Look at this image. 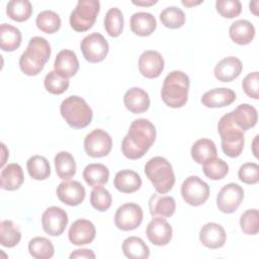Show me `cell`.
I'll return each mask as SVG.
<instances>
[{
    "label": "cell",
    "instance_id": "1",
    "mask_svg": "<svg viewBox=\"0 0 259 259\" xmlns=\"http://www.w3.org/2000/svg\"><path fill=\"white\" fill-rule=\"evenodd\" d=\"M156 140V127L146 118L135 119L121 143V152L130 160L141 159Z\"/></svg>",
    "mask_w": 259,
    "mask_h": 259
},
{
    "label": "cell",
    "instance_id": "2",
    "mask_svg": "<svg viewBox=\"0 0 259 259\" xmlns=\"http://www.w3.org/2000/svg\"><path fill=\"white\" fill-rule=\"evenodd\" d=\"M51 52V46L45 37H31L19 58V68L22 73L27 76L38 75L49 61Z\"/></svg>",
    "mask_w": 259,
    "mask_h": 259
},
{
    "label": "cell",
    "instance_id": "3",
    "mask_svg": "<svg viewBox=\"0 0 259 259\" xmlns=\"http://www.w3.org/2000/svg\"><path fill=\"white\" fill-rule=\"evenodd\" d=\"M189 77L182 71L174 70L164 79L161 89L163 102L172 108H179L186 104L189 91Z\"/></svg>",
    "mask_w": 259,
    "mask_h": 259
},
{
    "label": "cell",
    "instance_id": "4",
    "mask_svg": "<svg viewBox=\"0 0 259 259\" xmlns=\"http://www.w3.org/2000/svg\"><path fill=\"white\" fill-rule=\"evenodd\" d=\"M218 132L221 137L222 150L230 158L239 157L244 149V132L236 125L231 112L223 115L218 123Z\"/></svg>",
    "mask_w": 259,
    "mask_h": 259
},
{
    "label": "cell",
    "instance_id": "5",
    "mask_svg": "<svg viewBox=\"0 0 259 259\" xmlns=\"http://www.w3.org/2000/svg\"><path fill=\"white\" fill-rule=\"evenodd\" d=\"M144 171L158 193L165 194L173 188L175 174L167 159L160 156L151 158L146 163Z\"/></svg>",
    "mask_w": 259,
    "mask_h": 259
},
{
    "label": "cell",
    "instance_id": "6",
    "mask_svg": "<svg viewBox=\"0 0 259 259\" xmlns=\"http://www.w3.org/2000/svg\"><path fill=\"white\" fill-rule=\"evenodd\" d=\"M60 112L65 121L73 128H84L90 124L93 112L82 97L71 95L65 98L60 105Z\"/></svg>",
    "mask_w": 259,
    "mask_h": 259
},
{
    "label": "cell",
    "instance_id": "7",
    "mask_svg": "<svg viewBox=\"0 0 259 259\" xmlns=\"http://www.w3.org/2000/svg\"><path fill=\"white\" fill-rule=\"evenodd\" d=\"M100 10V3L98 0H80L78 1L75 9L70 15L71 27L78 31L83 32L90 29Z\"/></svg>",
    "mask_w": 259,
    "mask_h": 259
},
{
    "label": "cell",
    "instance_id": "8",
    "mask_svg": "<svg viewBox=\"0 0 259 259\" xmlns=\"http://www.w3.org/2000/svg\"><path fill=\"white\" fill-rule=\"evenodd\" d=\"M181 195L186 203L192 206L203 204L209 196V186L198 176L187 177L181 185Z\"/></svg>",
    "mask_w": 259,
    "mask_h": 259
},
{
    "label": "cell",
    "instance_id": "9",
    "mask_svg": "<svg viewBox=\"0 0 259 259\" xmlns=\"http://www.w3.org/2000/svg\"><path fill=\"white\" fill-rule=\"evenodd\" d=\"M80 48L83 57L89 63H99L103 61L109 51L107 40L98 32H92L86 35L81 40Z\"/></svg>",
    "mask_w": 259,
    "mask_h": 259
},
{
    "label": "cell",
    "instance_id": "10",
    "mask_svg": "<svg viewBox=\"0 0 259 259\" xmlns=\"http://www.w3.org/2000/svg\"><path fill=\"white\" fill-rule=\"evenodd\" d=\"M112 148V139L110 135L101 130L95 128L86 135L84 139V150L92 158H101L107 156Z\"/></svg>",
    "mask_w": 259,
    "mask_h": 259
},
{
    "label": "cell",
    "instance_id": "11",
    "mask_svg": "<svg viewBox=\"0 0 259 259\" xmlns=\"http://www.w3.org/2000/svg\"><path fill=\"white\" fill-rule=\"evenodd\" d=\"M143 209L134 202L121 204L115 211L114 224L117 229L127 232L136 230L143 222Z\"/></svg>",
    "mask_w": 259,
    "mask_h": 259
},
{
    "label": "cell",
    "instance_id": "12",
    "mask_svg": "<svg viewBox=\"0 0 259 259\" xmlns=\"http://www.w3.org/2000/svg\"><path fill=\"white\" fill-rule=\"evenodd\" d=\"M244 199V190L237 183H229L217 195V206L224 213H233Z\"/></svg>",
    "mask_w": 259,
    "mask_h": 259
},
{
    "label": "cell",
    "instance_id": "13",
    "mask_svg": "<svg viewBox=\"0 0 259 259\" xmlns=\"http://www.w3.org/2000/svg\"><path fill=\"white\" fill-rule=\"evenodd\" d=\"M69 219L66 210L59 206H50L41 214L44 231L53 237L62 235L68 225Z\"/></svg>",
    "mask_w": 259,
    "mask_h": 259
},
{
    "label": "cell",
    "instance_id": "14",
    "mask_svg": "<svg viewBox=\"0 0 259 259\" xmlns=\"http://www.w3.org/2000/svg\"><path fill=\"white\" fill-rule=\"evenodd\" d=\"M172 227L162 217H153L146 229L148 240L156 246H165L172 239Z\"/></svg>",
    "mask_w": 259,
    "mask_h": 259
},
{
    "label": "cell",
    "instance_id": "15",
    "mask_svg": "<svg viewBox=\"0 0 259 259\" xmlns=\"http://www.w3.org/2000/svg\"><path fill=\"white\" fill-rule=\"evenodd\" d=\"M57 196L65 204L76 206L81 204L86 195L84 186L75 180H64L57 187Z\"/></svg>",
    "mask_w": 259,
    "mask_h": 259
},
{
    "label": "cell",
    "instance_id": "16",
    "mask_svg": "<svg viewBox=\"0 0 259 259\" xmlns=\"http://www.w3.org/2000/svg\"><path fill=\"white\" fill-rule=\"evenodd\" d=\"M165 62L162 55L154 50H147L142 53L139 59L140 73L149 79L157 78L164 70Z\"/></svg>",
    "mask_w": 259,
    "mask_h": 259
},
{
    "label": "cell",
    "instance_id": "17",
    "mask_svg": "<svg viewBox=\"0 0 259 259\" xmlns=\"http://www.w3.org/2000/svg\"><path fill=\"white\" fill-rule=\"evenodd\" d=\"M96 236V229L92 222L79 219L70 227L68 232L69 241L75 246H83L93 242Z\"/></svg>",
    "mask_w": 259,
    "mask_h": 259
},
{
    "label": "cell",
    "instance_id": "18",
    "mask_svg": "<svg viewBox=\"0 0 259 259\" xmlns=\"http://www.w3.org/2000/svg\"><path fill=\"white\" fill-rule=\"evenodd\" d=\"M227 235L225 229L217 223H206L199 231L200 243L209 249H219L226 243Z\"/></svg>",
    "mask_w": 259,
    "mask_h": 259
},
{
    "label": "cell",
    "instance_id": "19",
    "mask_svg": "<svg viewBox=\"0 0 259 259\" xmlns=\"http://www.w3.org/2000/svg\"><path fill=\"white\" fill-rule=\"evenodd\" d=\"M79 70V61L76 54L71 50H62L56 56L54 71L64 78H71Z\"/></svg>",
    "mask_w": 259,
    "mask_h": 259
},
{
    "label": "cell",
    "instance_id": "20",
    "mask_svg": "<svg viewBox=\"0 0 259 259\" xmlns=\"http://www.w3.org/2000/svg\"><path fill=\"white\" fill-rule=\"evenodd\" d=\"M236 100L234 90L226 87L213 88L206 91L200 98L202 105L208 108L225 107L232 104Z\"/></svg>",
    "mask_w": 259,
    "mask_h": 259
},
{
    "label": "cell",
    "instance_id": "21",
    "mask_svg": "<svg viewBox=\"0 0 259 259\" xmlns=\"http://www.w3.org/2000/svg\"><path fill=\"white\" fill-rule=\"evenodd\" d=\"M242 62L233 56L221 60L213 69L214 77L222 82H231L238 78L242 72Z\"/></svg>",
    "mask_w": 259,
    "mask_h": 259
},
{
    "label": "cell",
    "instance_id": "22",
    "mask_svg": "<svg viewBox=\"0 0 259 259\" xmlns=\"http://www.w3.org/2000/svg\"><path fill=\"white\" fill-rule=\"evenodd\" d=\"M123 103L127 110L139 114L149 109L150 97L144 89L140 87H132L124 93Z\"/></svg>",
    "mask_w": 259,
    "mask_h": 259
},
{
    "label": "cell",
    "instance_id": "23",
    "mask_svg": "<svg viewBox=\"0 0 259 259\" xmlns=\"http://www.w3.org/2000/svg\"><path fill=\"white\" fill-rule=\"evenodd\" d=\"M1 188L7 191H14L18 189L23 181L24 174L21 166L17 163H11L2 168L0 174Z\"/></svg>",
    "mask_w": 259,
    "mask_h": 259
},
{
    "label": "cell",
    "instance_id": "24",
    "mask_svg": "<svg viewBox=\"0 0 259 259\" xmlns=\"http://www.w3.org/2000/svg\"><path fill=\"white\" fill-rule=\"evenodd\" d=\"M130 26L135 34L139 36H149L155 31L157 21L153 14L141 11L136 12L131 16Z\"/></svg>",
    "mask_w": 259,
    "mask_h": 259
},
{
    "label": "cell",
    "instance_id": "25",
    "mask_svg": "<svg viewBox=\"0 0 259 259\" xmlns=\"http://www.w3.org/2000/svg\"><path fill=\"white\" fill-rule=\"evenodd\" d=\"M231 114L236 125L239 126L243 132L254 127L258 120L256 108L248 103L238 105L233 111H231Z\"/></svg>",
    "mask_w": 259,
    "mask_h": 259
},
{
    "label": "cell",
    "instance_id": "26",
    "mask_svg": "<svg viewBox=\"0 0 259 259\" xmlns=\"http://www.w3.org/2000/svg\"><path fill=\"white\" fill-rule=\"evenodd\" d=\"M229 34L235 44L245 46L253 40L255 36V27L249 20L239 19L231 24Z\"/></svg>",
    "mask_w": 259,
    "mask_h": 259
},
{
    "label": "cell",
    "instance_id": "27",
    "mask_svg": "<svg viewBox=\"0 0 259 259\" xmlns=\"http://www.w3.org/2000/svg\"><path fill=\"white\" fill-rule=\"evenodd\" d=\"M113 185L119 192L133 193L141 188L142 178L137 172L124 169L115 174Z\"/></svg>",
    "mask_w": 259,
    "mask_h": 259
},
{
    "label": "cell",
    "instance_id": "28",
    "mask_svg": "<svg viewBox=\"0 0 259 259\" xmlns=\"http://www.w3.org/2000/svg\"><path fill=\"white\" fill-rule=\"evenodd\" d=\"M149 209L152 217L170 218L176 209V202L172 196L153 194L149 199Z\"/></svg>",
    "mask_w": 259,
    "mask_h": 259
},
{
    "label": "cell",
    "instance_id": "29",
    "mask_svg": "<svg viewBox=\"0 0 259 259\" xmlns=\"http://www.w3.org/2000/svg\"><path fill=\"white\" fill-rule=\"evenodd\" d=\"M22 40L20 30L8 23H2L0 25V47L2 51L13 52L17 50Z\"/></svg>",
    "mask_w": 259,
    "mask_h": 259
},
{
    "label": "cell",
    "instance_id": "30",
    "mask_svg": "<svg viewBox=\"0 0 259 259\" xmlns=\"http://www.w3.org/2000/svg\"><path fill=\"white\" fill-rule=\"evenodd\" d=\"M57 175L62 180H70L76 174V162L73 155L67 151L59 152L54 158Z\"/></svg>",
    "mask_w": 259,
    "mask_h": 259
},
{
    "label": "cell",
    "instance_id": "31",
    "mask_svg": "<svg viewBox=\"0 0 259 259\" xmlns=\"http://www.w3.org/2000/svg\"><path fill=\"white\" fill-rule=\"evenodd\" d=\"M83 178L91 187L102 186L107 183L109 178L108 168L99 163L88 164L83 170Z\"/></svg>",
    "mask_w": 259,
    "mask_h": 259
},
{
    "label": "cell",
    "instance_id": "32",
    "mask_svg": "<svg viewBox=\"0 0 259 259\" xmlns=\"http://www.w3.org/2000/svg\"><path fill=\"white\" fill-rule=\"evenodd\" d=\"M122 253L130 259H147L150 256V249L143 239L131 236L122 242Z\"/></svg>",
    "mask_w": 259,
    "mask_h": 259
},
{
    "label": "cell",
    "instance_id": "33",
    "mask_svg": "<svg viewBox=\"0 0 259 259\" xmlns=\"http://www.w3.org/2000/svg\"><path fill=\"white\" fill-rule=\"evenodd\" d=\"M190 154L194 162L197 164H203L205 161L217 157L215 144L209 139H199L195 141L191 147Z\"/></svg>",
    "mask_w": 259,
    "mask_h": 259
},
{
    "label": "cell",
    "instance_id": "34",
    "mask_svg": "<svg viewBox=\"0 0 259 259\" xmlns=\"http://www.w3.org/2000/svg\"><path fill=\"white\" fill-rule=\"evenodd\" d=\"M29 176L34 180H46L51 175V166L46 157L40 155L31 156L26 162Z\"/></svg>",
    "mask_w": 259,
    "mask_h": 259
},
{
    "label": "cell",
    "instance_id": "35",
    "mask_svg": "<svg viewBox=\"0 0 259 259\" xmlns=\"http://www.w3.org/2000/svg\"><path fill=\"white\" fill-rule=\"evenodd\" d=\"M6 13L14 21H26L32 14V5L28 0H11L6 5Z\"/></svg>",
    "mask_w": 259,
    "mask_h": 259
},
{
    "label": "cell",
    "instance_id": "36",
    "mask_svg": "<svg viewBox=\"0 0 259 259\" xmlns=\"http://www.w3.org/2000/svg\"><path fill=\"white\" fill-rule=\"evenodd\" d=\"M28 252L35 259H50L54 256L53 243L45 237H34L28 242Z\"/></svg>",
    "mask_w": 259,
    "mask_h": 259
},
{
    "label": "cell",
    "instance_id": "37",
    "mask_svg": "<svg viewBox=\"0 0 259 259\" xmlns=\"http://www.w3.org/2000/svg\"><path fill=\"white\" fill-rule=\"evenodd\" d=\"M21 239L19 228L9 220L0 223V244L6 248L15 247Z\"/></svg>",
    "mask_w": 259,
    "mask_h": 259
},
{
    "label": "cell",
    "instance_id": "38",
    "mask_svg": "<svg viewBox=\"0 0 259 259\" xmlns=\"http://www.w3.org/2000/svg\"><path fill=\"white\" fill-rule=\"evenodd\" d=\"M35 24L39 30L45 33L57 32L62 24L61 18L58 13L53 10H44L39 12L35 18Z\"/></svg>",
    "mask_w": 259,
    "mask_h": 259
},
{
    "label": "cell",
    "instance_id": "39",
    "mask_svg": "<svg viewBox=\"0 0 259 259\" xmlns=\"http://www.w3.org/2000/svg\"><path fill=\"white\" fill-rule=\"evenodd\" d=\"M104 28L107 34L111 37L120 35L123 29V15L120 9L112 7L107 10L104 17Z\"/></svg>",
    "mask_w": 259,
    "mask_h": 259
},
{
    "label": "cell",
    "instance_id": "40",
    "mask_svg": "<svg viewBox=\"0 0 259 259\" xmlns=\"http://www.w3.org/2000/svg\"><path fill=\"white\" fill-rule=\"evenodd\" d=\"M160 20L165 27L177 29L185 23V14L182 9L176 6H169L161 11Z\"/></svg>",
    "mask_w": 259,
    "mask_h": 259
},
{
    "label": "cell",
    "instance_id": "41",
    "mask_svg": "<svg viewBox=\"0 0 259 259\" xmlns=\"http://www.w3.org/2000/svg\"><path fill=\"white\" fill-rule=\"evenodd\" d=\"M201 165L204 175L211 180H221L229 173V165L227 162L217 157L205 161Z\"/></svg>",
    "mask_w": 259,
    "mask_h": 259
},
{
    "label": "cell",
    "instance_id": "42",
    "mask_svg": "<svg viewBox=\"0 0 259 259\" xmlns=\"http://www.w3.org/2000/svg\"><path fill=\"white\" fill-rule=\"evenodd\" d=\"M44 85L46 90L51 94L60 95L65 91H67V89L69 88L70 82H69V79L60 76L55 71H51L46 75L44 80Z\"/></svg>",
    "mask_w": 259,
    "mask_h": 259
},
{
    "label": "cell",
    "instance_id": "43",
    "mask_svg": "<svg viewBox=\"0 0 259 259\" xmlns=\"http://www.w3.org/2000/svg\"><path fill=\"white\" fill-rule=\"evenodd\" d=\"M111 194L102 187H94L90 193V203L98 211H106L111 206Z\"/></svg>",
    "mask_w": 259,
    "mask_h": 259
},
{
    "label": "cell",
    "instance_id": "44",
    "mask_svg": "<svg viewBox=\"0 0 259 259\" xmlns=\"http://www.w3.org/2000/svg\"><path fill=\"white\" fill-rule=\"evenodd\" d=\"M240 227L246 235H257L259 232V213L256 208L247 209L240 218Z\"/></svg>",
    "mask_w": 259,
    "mask_h": 259
},
{
    "label": "cell",
    "instance_id": "45",
    "mask_svg": "<svg viewBox=\"0 0 259 259\" xmlns=\"http://www.w3.org/2000/svg\"><path fill=\"white\" fill-rule=\"evenodd\" d=\"M218 13L225 18H234L240 15L242 4L239 0H218L215 2Z\"/></svg>",
    "mask_w": 259,
    "mask_h": 259
},
{
    "label": "cell",
    "instance_id": "46",
    "mask_svg": "<svg viewBox=\"0 0 259 259\" xmlns=\"http://www.w3.org/2000/svg\"><path fill=\"white\" fill-rule=\"evenodd\" d=\"M239 179L246 184H256L259 181V166L257 163L248 162L241 165L238 171Z\"/></svg>",
    "mask_w": 259,
    "mask_h": 259
},
{
    "label": "cell",
    "instance_id": "47",
    "mask_svg": "<svg viewBox=\"0 0 259 259\" xmlns=\"http://www.w3.org/2000/svg\"><path fill=\"white\" fill-rule=\"evenodd\" d=\"M242 88L249 97L253 99L259 98V75L257 71L249 73L243 79Z\"/></svg>",
    "mask_w": 259,
    "mask_h": 259
},
{
    "label": "cell",
    "instance_id": "48",
    "mask_svg": "<svg viewBox=\"0 0 259 259\" xmlns=\"http://www.w3.org/2000/svg\"><path fill=\"white\" fill-rule=\"evenodd\" d=\"M70 259L73 258H85V259H94L96 256L94 254V252L90 249H77L74 250L71 254H70Z\"/></svg>",
    "mask_w": 259,
    "mask_h": 259
},
{
    "label": "cell",
    "instance_id": "49",
    "mask_svg": "<svg viewBox=\"0 0 259 259\" xmlns=\"http://www.w3.org/2000/svg\"><path fill=\"white\" fill-rule=\"evenodd\" d=\"M158 1L157 0H138V1H135L133 0L132 3L135 4V5H138V6H152L154 4H156Z\"/></svg>",
    "mask_w": 259,
    "mask_h": 259
},
{
    "label": "cell",
    "instance_id": "50",
    "mask_svg": "<svg viewBox=\"0 0 259 259\" xmlns=\"http://www.w3.org/2000/svg\"><path fill=\"white\" fill-rule=\"evenodd\" d=\"M1 146H2V159H1V167L3 168L4 164L6 163V159H7V157L9 156V153H8V151H7V149H6V146H5L3 143L1 144Z\"/></svg>",
    "mask_w": 259,
    "mask_h": 259
},
{
    "label": "cell",
    "instance_id": "51",
    "mask_svg": "<svg viewBox=\"0 0 259 259\" xmlns=\"http://www.w3.org/2000/svg\"><path fill=\"white\" fill-rule=\"evenodd\" d=\"M258 4H259V1H258V0H255V1H252V2H250V3H249L250 11H252V13H253V14H255V15H258V12H257Z\"/></svg>",
    "mask_w": 259,
    "mask_h": 259
},
{
    "label": "cell",
    "instance_id": "52",
    "mask_svg": "<svg viewBox=\"0 0 259 259\" xmlns=\"http://www.w3.org/2000/svg\"><path fill=\"white\" fill-rule=\"evenodd\" d=\"M258 138H259V137L256 136L255 139H254V141H253V143H252V152H253L255 158H258V152H257V150H256V148H257V143H258Z\"/></svg>",
    "mask_w": 259,
    "mask_h": 259
},
{
    "label": "cell",
    "instance_id": "53",
    "mask_svg": "<svg viewBox=\"0 0 259 259\" xmlns=\"http://www.w3.org/2000/svg\"><path fill=\"white\" fill-rule=\"evenodd\" d=\"M203 1H182V4L184 6H187V7H192V6H195V5H198L200 3H202Z\"/></svg>",
    "mask_w": 259,
    "mask_h": 259
}]
</instances>
